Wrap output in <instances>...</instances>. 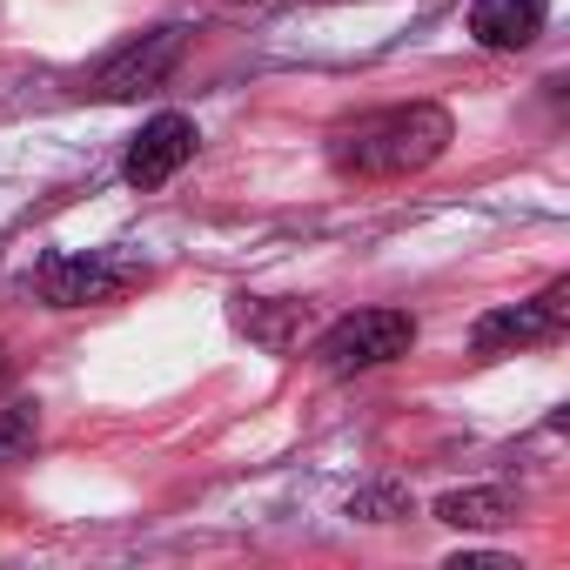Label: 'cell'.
Listing matches in <instances>:
<instances>
[{
  "instance_id": "8fae6325",
  "label": "cell",
  "mask_w": 570,
  "mask_h": 570,
  "mask_svg": "<svg viewBox=\"0 0 570 570\" xmlns=\"http://www.w3.org/2000/svg\"><path fill=\"white\" fill-rule=\"evenodd\" d=\"M350 517H363V523H396V517H410V490H403V483L356 490V497H350Z\"/></svg>"
},
{
  "instance_id": "8992f818",
  "label": "cell",
  "mask_w": 570,
  "mask_h": 570,
  "mask_svg": "<svg viewBox=\"0 0 570 570\" xmlns=\"http://www.w3.org/2000/svg\"><path fill=\"white\" fill-rule=\"evenodd\" d=\"M195 148H202V128H195L188 115H155V121H141V135L128 141L121 175H128V188H161V181H175V175L195 161Z\"/></svg>"
},
{
  "instance_id": "52a82bcc",
  "label": "cell",
  "mask_w": 570,
  "mask_h": 570,
  "mask_svg": "<svg viewBox=\"0 0 570 570\" xmlns=\"http://www.w3.org/2000/svg\"><path fill=\"white\" fill-rule=\"evenodd\" d=\"M235 330L248 336V343H262V350H275V356H289V350H303V336H309V303H268V296H235Z\"/></svg>"
},
{
  "instance_id": "277c9868",
  "label": "cell",
  "mask_w": 570,
  "mask_h": 570,
  "mask_svg": "<svg viewBox=\"0 0 570 570\" xmlns=\"http://www.w3.org/2000/svg\"><path fill=\"white\" fill-rule=\"evenodd\" d=\"M181 55H188V28H181V21L148 28V35L121 41V48L88 75V101H141V95H155V88L181 68Z\"/></svg>"
},
{
  "instance_id": "7a4b0ae2",
  "label": "cell",
  "mask_w": 570,
  "mask_h": 570,
  "mask_svg": "<svg viewBox=\"0 0 570 570\" xmlns=\"http://www.w3.org/2000/svg\"><path fill=\"white\" fill-rule=\"evenodd\" d=\"M148 282V262L141 255H115V248H88V255H48L35 262L28 289L48 303V309H101V303H121Z\"/></svg>"
},
{
  "instance_id": "3957f363",
  "label": "cell",
  "mask_w": 570,
  "mask_h": 570,
  "mask_svg": "<svg viewBox=\"0 0 570 570\" xmlns=\"http://www.w3.org/2000/svg\"><path fill=\"white\" fill-rule=\"evenodd\" d=\"M410 343H416L410 309H356V316H336L316 336V370L323 376H363V370H383V363L410 356Z\"/></svg>"
},
{
  "instance_id": "6da1fadb",
  "label": "cell",
  "mask_w": 570,
  "mask_h": 570,
  "mask_svg": "<svg viewBox=\"0 0 570 570\" xmlns=\"http://www.w3.org/2000/svg\"><path fill=\"white\" fill-rule=\"evenodd\" d=\"M450 141H456L450 108L403 101V108H376V115H356V121L330 128V168L356 175V181H396V175H416V168L443 161Z\"/></svg>"
},
{
  "instance_id": "ba28073f",
  "label": "cell",
  "mask_w": 570,
  "mask_h": 570,
  "mask_svg": "<svg viewBox=\"0 0 570 570\" xmlns=\"http://www.w3.org/2000/svg\"><path fill=\"white\" fill-rule=\"evenodd\" d=\"M470 35H476V48H497V55L530 48L543 35V0H476Z\"/></svg>"
},
{
  "instance_id": "9c48e42d",
  "label": "cell",
  "mask_w": 570,
  "mask_h": 570,
  "mask_svg": "<svg viewBox=\"0 0 570 570\" xmlns=\"http://www.w3.org/2000/svg\"><path fill=\"white\" fill-rule=\"evenodd\" d=\"M436 517H443L450 530H503V523H517V490H503V483H470V490L436 497Z\"/></svg>"
},
{
  "instance_id": "5b68a950",
  "label": "cell",
  "mask_w": 570,
  "mask_h": 570,
  "mask_svg": "<svg viewBox=\"0 0 570 570\" xmlns=\"http://www.w3.org/2000/svg\"><path fill=\"white\" fill-rule=\"evenodd\" d=\"M563 330H570V275L543 282V289H537L530 303H517V309H490V316L470 330V350L490 363V356H517V350H530V343H557Z\"/></svg>"
},
{
  "instance_id": "7c38bea8",
  "label": "cell",
  "mask_w": 570,
  "mask_h": 570,
  "mask_svg": "<svg viewBox=\"0 0 570 570\" xmlns=\"http://www.w3.org/2000/svg\"><path fill=\"white\" fill-rule=\"evenodd\" d=\"M8 370H14V363H8V350H0V376H8Z\"/></svg>"
},
{
  "instance_id": "30bf717a",
  "label": "cell",
  "mask_w": 570,
  "mask_h": 570,
  "mask_svg": "<svg viewBox=\"0 0 570 570\" xmlns=\"http://www.w3.org/2000/svg\"><path fill=\"white\" fill-rule=\"evenodd\" d=\"M41 443V403H8L0 410V463H21Z\"/></svg>"
}]
</instances>
